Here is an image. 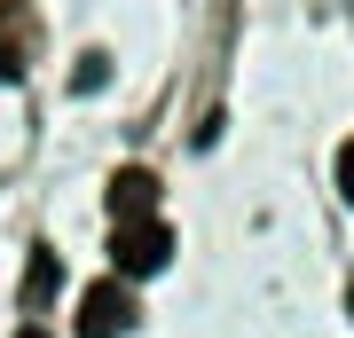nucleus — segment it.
<instances>
[{"label": "nucleus", "mask_w": 354, "mask_h": 338, "mask_svg": "<svg viewBox=\"0 0 354 338\" xmlns=\"http://www.w3.org/2000/svg\"><path fill=\"white\" fill-rule=\"evenodd\" d=\"M118 276H158L165 260H174V236H165L158 220H118Z\"/></svg>", "instance_id": "f257e3e1"}, {"label": "nucleus", "mask_w": 354, "mask_h": 338, "mask_svg": "<svg viewBox=\"0 0 354 338\" xmlns=\"http://www.w3.org/2000/svg\"><path fill=\"white\" fill-rule=\"evenodd\" d=\"M339 197L354 205V142H339Z\"/></svg>", "instance_id": "423d86ee"}, {"label": "nucleus", "mask_w": 354, "mask_h": 338, "mask_svg": "<svg viewBox=\"0 0 354 338\" xmlns=\"http://www.w3.org/2000/svg\"><path fill=\"white\" fill-rule=\"evenodd\" d=\"M102 79H111V55H79V71H71V87H79V95H95Z\"/></svg>", "instance_id": "39448f33"}, {"label": "nucleus", "mask_w": 354, "mask_h": 338, "mask_svg": "<svg viewBox=\"0 0 354 338\" xmlns=\"http://www.w3.org/2000/svg\"><path fill=\"white\" fill-rule=\"evenodd\" d=\"M127 323H134L127 283H95L87 307H79V338H127Z\"/></svg>", "instance_id": "f03ea898"}, {"label": "nucleus", "mask_w": 354, "mask_h": 338, "mask_svg": "<svg viewBox=\"0 0 354 338\" xmlns=\"http://www.w3.org/2000/svg\"><path fill=\"white\" fill-rule=\"evenodd\" d=\"M150 205H158V181L142 173V165H127V173L111 181V213H118V220H142Z\"/></svg>", "instance_id": "7ed1b4c3"}, {"label": "nucleus", "mask_w": 354, "mask_h": 338, "mask_svg": "<svg viewBox=\"0 0 354 338\" xmlns=\"http://www.w3.org/2000/svg\"><path fill=\"white\" fill-rule=\"evenodd\" d=\"M16 338H48V330H39V323H24V330H16Z\"/></svg>", "instance_id": "0eeeda50"}, {"label": "nucleus", "mask_w": 354, "mask_h": 338, "mask_svg": "<svg viewBox=\"0 0 354 338\" xmlns=\"http://www.w3.org/2000/svg\"><path fill=\"white\" fill-rule=\"evenodd\" d=\"M55 283H64V260H55V252H39V260H32V283H24V299L39 307V299H48Z\"/></svg>", "instance_id": "20e7f679"}]
</instances>
